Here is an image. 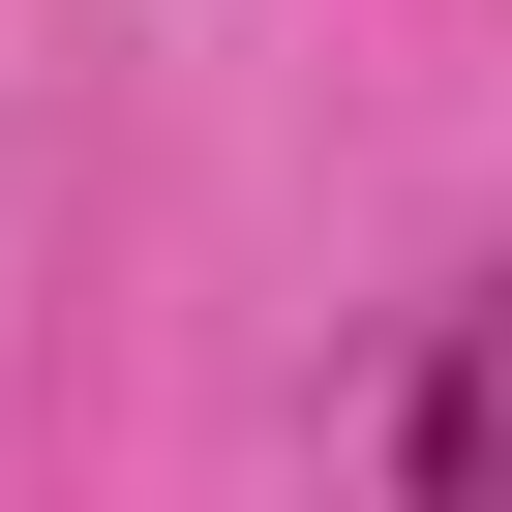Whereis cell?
I'll return each instance as SVG.
<instances>
[{
  "label": "cell",
  "mask_w": 512,
  "mask_h": 512,
  "mask_svg": "<svg viewBox=\"0 0 512 512\" xmlns=\"http://www.w3.org/2000/svg\"><path fill=\"white\" fill-rule=\"evenodd\" d=\"M392 512H512V272L422 332V392H392Z\"/></svg>",
  "instance_id": "cell-1"
}]
</instances>
